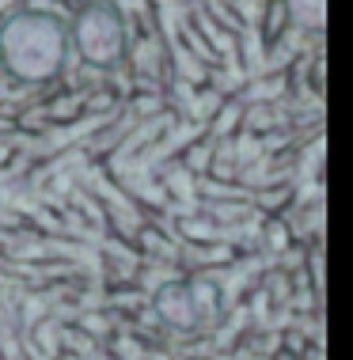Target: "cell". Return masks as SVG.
<instances>
[{
    "mask_svg": "<svg viewBox=\"0 0 353 360\" xmlns=\"http://www.w3.org/2000/svg\"><path fill=\"white\" fill-rule=\"evenodd\" d=\"M0 53L8 72L19 80H50L65 61V34L50 15L27 12L8 19L0 34Z\"/></svg>",
    "mask_w": 353,
    "mask_h": 360,
    "instance_id": "6da1fadb",
    "label": "cell"
},
{
    "mask_svg": "<svg viewBox=\"0 0 353 360\" xmlns=\"http://www.w3.org/2000/svg\"><path fill=\"white\" fill-rule=\"evenodd\" d=\"M76 38V50H80L92 65H114L125 50V31H122V19L111 4H92L76 15L73 27Z\"/></svg>",
    "mask_w": 353,
    "mask_h": 360,
    "instance_id": "7a4b0ae2",
    "label": "cell"
}]
</instances>
